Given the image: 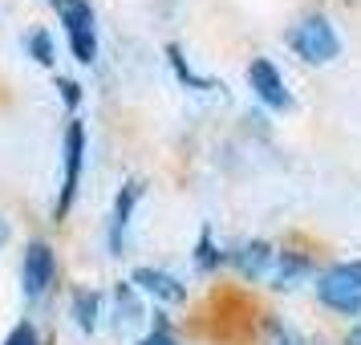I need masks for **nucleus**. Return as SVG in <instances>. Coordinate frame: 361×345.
Masks as SVG:
<instances>
[{"label":"nucleus","mask_w":361,"mask_h":345,"mask_svg":"<svg viewBox=\"0 0 361 345\" xmlns=\"http://www.w3.org/2000/svg\"><path fill=\"white\" fill-rule=\"evenodd\" d=\"M284 41H288L293 53L300 61H309V66H325V61H333V57L341 53V37H337V29H333V20H329L325 13H305L296 25H288Z\"/></svg>","instance_id":"nucleus-1"},{"label":"nucleus","mask_w":361,"mask_h":345,"mask_svg":"<svg viewBox=\"0 0 361 345\" xmlns=\"http://www.w3.org/2000/svg\"><path fill=\"white\" fill-rule=\"evenodd\" d=\"M317 296L321 305L341 317L361 313V260H337L317 277Z\"/></svg>","instance_id":"nucleus-2"},{"label":"nucleus","mask_w":361,"mask_h":345,"mask_svg":"<svg viewBox=\"0 0 361 345\" xmlns=\"http://www.w3.org/2000/svg\"><path fill=\"white\" fill-rule=\"evenodd\" d=\"M53 8H57V17L66 25V41L73 57L90 66L94 57H98V17H94V4L90 0H49Z\"/></svg>","instance_id":"nucleus-3"},{"label":"nucleus","mask_w":361,"mask_h":345,"mask_svg":"<svg viewBox=\"0 0 361 345\" xmlns=\"http://www.w3.org/2000/svg\"><path fill=\"white\" fill-rule=\"evenodd\" d=\"M66 175H61V195H57V207L53 215L66 219V212L73 207V195H78V183H82V163H85V126L78 118H69V131H66Z\"/></svg>","instance_id":"nucleus-4"},{"label":"nucleus","mask_w":361,"mask_h":345,"mask_svg":"<svg viewBox=\"0 0 361 345\" xmlns=\"http://www.w3.org/2000/svg\"><path fill=\"white\" fill-rule=\"evenodd\" d=\"M53 277H57V256L45 240H33L25 248V260H20V293L25 301H41L49 293Z\"/></svg>","instance_id":"nucleus-5"},{"label":"nucleus","mask_w":361,"mask_h":345,"mask_svg":"<svg viewBox=\"0 0 361 345\" xmlns=\"http://www.w3.org/2000/svg\"><path fill=\"white\" fill-rule=\"evenodd\" d=\"M247 82H252V94H256L268 110H288V106H293L288 85H284L280 69L272 66L268 57H252V66H247Z\"/></svg>","instance_id":"nucleus-6"},{"label":"nucleus","mask_w":361,"mask_h":345,"mask_svg":"<svg viewBox=\"0 0 361 345\" xmlns=\"http://www.w3.org/2000/svg\"><path fill=\"white\" fill-rule=\"evenodd\" d=\"M228 264L235 272H244L247 280H268L272 264H276V248L264 244V240H247V244L231 248L228 252Z\"/></svg>","instance_id":"nucleus-7"},{"label":"nucleus","mask_w":361,"mask_h":345,"mask_svg":"<svg viewBox=\"0 0 361 345\" xmlns=\"http://www.w3.org/2000/svg\"><path fill=\"white\" fill-rule=\"evenodd\" d=\"M142 195V183L138 179H126L122 191L114 199V212H110V252L122 256V244H126V228H130V215H134V203Z\"/></svg>","instance_id":"nucleus-8"},{"label":"nucleus","mask_w":361,"mask_h":345,"mask_svg":"<svg viewBox=\"0 0 361 345\" xmlns=\"http://www.w3.org/2000/svg\"><path fill=\"white\" fill-rule=\"evenodd\" d=\"M309 272H312V260L305 252H276V264H272L268 280H272L276 289H296Z\"/></svg>","instance_id":"nucleus-9"},{"label":"nucleus","mask_w":361,"mask_h":345,"mask_svg":"<svg viewBox=\"0 0 361 345\" xmlns=\"http://www.w3.org/2000/svg\"><path fill=\"white\" fill-rule=\"evenodd\" d=\"M134 284H142V289L154 293L159 301H183V296H187V289H183L171 272H163V268H134Z\"/></svg>","instance_id":"nucleus-10"},{"label":"nucleus","mask_w":361,"mask_h":345,"mask_svg":"<svg viewBox=\"0 0 361 345\" xmlns=\"http://www.w3.org/2000/svg\"><path fill=\"white\" fill-rule=\"evenodd\" d=\"M98 313H102L98 293H90V289H78V293H73V317H78V325H82L85 333L98 325Z\"/></svg>","instance_id":"nucleus-11"},{"label":"nucleus","mask_w":361,"mask_h":345,"mask_svg":"<svg viewBox=\"0 0 361 345\" xmlns=\"http://www.w3.org/2000/svg\"><path fill=\"white\" fill-rule=\"evenodd\" d=\"M166 57H171V66H175V73H179L183 85H191V90H215L212 78H199L195 69L183 61V49H179V45H166Z\"/></svg>","instance_id":"nucleus-12"},{"label":"nucleus","mask_w":361,"mask_h":345,"mask_svg":"<svg viewBox=\"0 0 361 345\" xmlns=\"http://www.w3.org/2000/svg\"><path fill=\"white\" fill-rule=\"evenodd\" d=\"M264 345H317L312 337H305L296 325H284V321H268V337H264Z\"/></svg>","instance_id":"nucleus-13"},{"label":"nucleus","mask_w":361,"mask_h":345,"mask_svg":"<svg viewBox=\"0 0 361 345\" xmlns=\"http://www.w3.org/2000/svg\"><path fill=\"white\" fill-rule=\"evenodd\" d=\"M195 264L203 268V272H212L215 264H228V252H219L212 240V228H203V236H199V244H195Z\"/></svg>","instance_id":"nucleus-14"},{"label":"nucleus","mask_w":361,"mask_h":345,"mask_svg":"<svg viewBox=\"0 0 361 345\" xmlns=\"http://www.w3.org/2000/svg\"><path fill=\"white\" fill-rule=\"evenodd\" d=\"M118 325H134V321H142V305H138V296H134L130 280L126 284H118Z\"/></svg>","instance_id":"nucleus-15"},{"label":"nucleus","mask_w":361,"mask_h":345,"mask_svg":"<svg viewBox=\"0 0 361 345\" xmlns=\"http://www.w3.org/2000/svg\"><path fill=\"white\" fill-rule=\"evenodd\" d=\"M0 345H41V337H37L33 321H20V325L8 329V337H4Z\"/></svg>","instance_id":"nucleus-16"},{"label":"nucleus","mask_w":361,"mask_h":345,"mask_svg":"<svg viewBox=\"0 0 361 345\" xmlns=\"http://www.w3.org/2000/svg\"><path fill=\"white\" fill-rule=\"evenodd\" d=\"M29 49L37 53V61H41V66H53V45H49V37L41 33V29L29 33Z\"/></svg>","instance_id":"nucleus-17"},{"label":"nucleus","mask_w":361,"mask_h":345,"mask_svg":"<svg viewBox=\"0 0 361 345\" xmlns=\"http://www.w3.org/2000/svg\"><path fill=\"white\" fill-rule=\"evenodd\" d=\"M138 345H179V341L171 337V329H166V321H159V325L150 329V333H147V337H142Z\"/></svg>","instance_id":"nucleus-18"},{"label":"nucleus","mask_w":361,"mask_h":345,"mask_svg":"<svg viewBox=\"0 0 361 345\" xmlns=\"http://www.w3.org/2000/svg\"><path fill=\"white\" fill-rule=\"evenodd\" d=\"M57 85H61V98H66L69 106H78V102H82V85H78V82H69V78H57Z\"/></svg>","instance_id":"nucleus-19"},{"label":"nucleus","mask_w":361,"mask_h":345,"mask_svg":"<svg viewBox=\"0 0 361 345\" xmlns=\"http://www.w3.org/2000/svg\"><path fill=\"white\" fill-rule=\"evenodd\" d=\"M345 345H361V321L349 329V333H345Z\"/></svg>","instance_id":"nucleus-20"},{"label":"nucleus","mask_w":361,"mask_h":345,"mask_svg":"<svg viewBox=\"0 0 361 345\" xmlns=\"http://www.w3.org/2000/svg\"><path fill=\"white\" fill-rule=\"evenodd\" d=\"M8 236H13V228H8V219H4V215H0V248L8 244Z\"/></svg>","instance_id":"nucleus-21"}]
</instances>
